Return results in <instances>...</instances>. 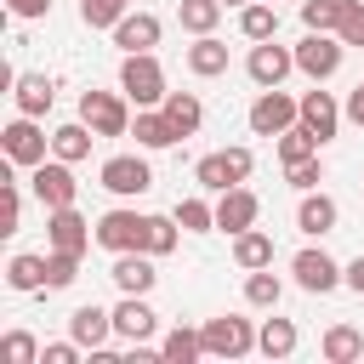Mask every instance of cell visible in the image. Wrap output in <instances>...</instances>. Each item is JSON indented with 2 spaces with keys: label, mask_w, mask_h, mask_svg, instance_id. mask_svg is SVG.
Listing matches in <instances>:
<instances>
[{
  "label": "cell",
  "mask_w": 364,
  "mask_h": 364,
  "mask_svg": "<svg viewBox=\"0 0 364 364\" xmlns=\"http://www.w3.org/2000/svg\"><path fill=\"white\" fill-rule=\"evenodd\" d=\"M119 91L136 102V108H159L165 102V68L154 51H125L119 63Z\"/></svg>",
  "instance_id": "1"
},
{
  "label": "cell",
  "mask_w": 364,
  "mask_h": 364,
  "mask_svg": "<svg viewBox=\"0 0 364 364\" xmlns=\"http://www.w3.org/2000/svg\"><path fill=\"white\" fill-rule=\"evenodd\" d=\"M245 119H250L256 136H279V131H290V125L301 119V97H290L284 85H262Z\"/></svg>",
  "instance_id": "2"
},
{
  "label": "cell",
  "mask_w": 364,
  "mask_h": 364,
  "mask_svg": "<svg viewBox=\"0 0 364 364\" xmlns=\"http://www.w3.org/2000/svg\"><path fill=\"white\" fill-rule=\"evenodd\" d=\"M80 119L97 136H125L131 131V97L125 91H80Z\"/></svg>",
  "instance_id": "3"
},
{
  "label": "cell",
  "mask_w": 364,
  "mask_h": 364,
  "mask_svg": "<svg viewBox=\"0 0 364 364\" xmlns=\"http://www.w3.org/2000/svg\"><path fill=\"white\" fill-rule=\"evenodd\" d=\"M199 336H205V353H210V358H245V353H256V324L239 318V313L205 318Z\"/></svg>",
  "instance_id": "4"
},
{
  "label": "cell",
  "mask_w": 364,
  "mask_h": 364,
  "mask_svg": "<svg viewBox=\"0 0 364 364\" xmlns=\"http://www.w3.org/2000/svg\"><path fill=\"white\" fill-rule=\"evenodd\" d=\"M97 245L108 256L119 250H148V216L142 210H102L97 216Z\"/></svg>",
  "instance_id": "5"
},
{
  "label": "cell",
  "mask_w": 364,
  "mask_h": 364,
  "mask_svg": "<svg viewBox=\"0 0 364 364\" xmlns=\"http://www.w3.org/2000/svg\"><path fill=\"white\" fill-rule=\"evenodd\" d=\"M341 57H347V40H341V34H318V28H307V40L296 46V68H301L307 80H318V85L341 68Z\"/></svg>",
  "instance_id": "6"
},
{
  "label": "cell",
  "mask_w": 364,
  "mask_h": 364,
  "mask_svg": "<svg viewBox=\"0 0 364 364\" xmlns=\"http://www.w3.org/2000/svg\"><path fill=\"white\" fill-rule=\"evenodd\" d=\"M0 148H6V159L11 165H40V159H51V136L40 131V119H28V114H17L6 131H0Z\"/></svg>",
  "instance_id": "7"
},
{
  "label": "cell",
  "mask_w": 364,
  "mask_h": 364,
  "mask_svg": "<svg viewBox=\"0 0 364 364\" xmlns=\"http://www.w3.org/2000/svg\"><path fill=\"white\" fill-rule=\"evenodd\" d=\"M28 188H34V199L46 205V210H57V205H74V193H80V182H74V165L68 159H40L34 171H28Z\"/></svg>",
  "instance_id": "8"
},
{
  "label": "cell",
  "mask_w": 364,
  "mask_h": 364,
  "mask_svg": "<svg viewBox=\"0 0 364 364\" xmlns=\"http://www.w3.org/2000/svg\"><path fill=\"white\" fill-rule=\"evenodd\" d=\"M290 273H296V284L307 290V296H330L336 284H347V267L330 256V250H296V262H290Z\"/></svg>",
  "instance_id": "9"
},
{
  "label": "cell",
  "mask_w": 364,
  "mask_h": 364,
  "mask_svg": "<svg viewBox=\"0 0 364 364\" xmlns=\"http://www.w3.org/2000/svg\"><path fill=\"white\" fill-rule=\"evenodd\" d=\"M245 74H250L256 85H284V80L296 74V46H279V34H273V40H256L250 57H245Z\"/></svg>",
  "instance_id": "10"
},
{
  "label": "cell",
  "mask_w": 364,
  "mask_h": 364,
  "mask_svg": "<svg viewBox=\"0 0 364 364\" xmlns=\"http://www.w3.org/2000/svg\"><path fill=\"white\" fill-rule=\"evenodd\" d=\"M97 176H102V188H108L114 199H136V193L154 188V171H148L142 154H114V159H102Z\"/></svg>",
  "instance_id": "11"
},
{
  "label": "cell",
  "mask_w": 364,
  "mask_h": 364,
  "mask_svg": "<svg viewBox=\"0 0 364 364\" xmlns=\"http://www.w3.org/2000/svg\"><path fill=\"white\" fill-rule=\"evenodd\" d=\"M91 239H97V222H85L74 205L46 210V245H51V250H74V256H85Z\"/></svg>",
  "instance_id": "12"
},
{
  "label": "cell",
  "mask_w": 364,
  "mask_h": 364,
  "mask_svg": "<svg viewBox=\"0 0 364 364\" xmlns=\"http://www.w3.org/2000/svg\"><path fill=\"white\" fill-rule=\"evenodd\" d=\"M154 330H159V313L148 307V296H119V301H114V336H119V341L148 347Z\"/></svg>",
  "instance_id": "13"
},
{
  "label": "cell",
  "mask_w": 364,
  "mask_h": 364,
  "mask_svg": "<svg viewBox=\"0 0 364 364\" xmlns=\"http://www.w3.org/2000/svg\"><path fill=\"white\" fill-rule=\"evenodd\" d=\"M108 279H114V290H119V296H148V290L159 284V273H154V256H148V250H119V256H114V267H108Z\"/></svg>",
  "instance_id": "14"
},
{
  "label": "cell",
  "mask_w": 364,
  "mask_h": 364,
  "mask_svg": "<svg viewBox=\"0 0 364 364\" xmlns=\"http://www.w3.org/2000/svg\"><path fill=\"white\" fill-rule=\"evenodd\" d=\"M256 216H262V199L245 182L228 188V193H216V228L222 233H245V228H256Z\"/></svg>",
  "instance_id": "15"
},
{
  "label": "cell",
  "mask_w": 364,
  "mask_h": 364,
  "mask_svg": "<svg viewBox=\"0 0 364 364\" xmlns=\"http://www.w3.org/2000/svg\"><path fill=\"white\" fill-rule=\"evenodd\" d=\"M301 125H307L318 142H330V136L341 131V102H336L330 91H318V80H313V91H301Z\"/></svg>",
  "instance_id": "16"
},
{
  "label": "cell",
  "mask_w": 364,
  "mask_h": 364,
  "mask_svg": "<svg viewBox=\"0 0 364 364\" xmlns=\"http://www.w3.org/2000/svg\"><path fill=\"white\" fill-rule=\"evenodd\" d=\"M131 136H136V148H148V154H165V148H176V142H182V131L171 125V114H165V108H136Z\"/></svg>",
  "instance_id": "17"
},
{
  "label": "cell",
  "mask_w": 364,
  "mask_h": 364,
  "mask_svg": "<svg viewBox=\"0 0 364 364\" xmlns=\"http://www.w3.org/2000/svg\"><path fill=\"white\" fill-rule=\"evenodd\" d=\"M336 222H341V205H336L330 193L307 188V193H301V205H296V228H301L307 239H324V233H336Z\"/></svg>",
  "instance_id": "18"
},
{
  "label": "cell",
  "mask_w": 364,
  "mask_h": 364,
  "mask_svg": "<svg viewBox=\"0 0 364 364\" xmlns=\"http://www.w3.org/2000/svg\"><path fill=\"white\" fill-rule=\"evenodd\" d=\"M68 336L80 341V347H108V336H114V307H97V301H85V307H74L68 313Z\"/></svg>",
  "instance_id": "19"
},
{
  "label": "cell",
  "mask_w": 364,
  "mask_h": 364,
  "mask_svg": "<svg viewBox=\"0 0 364 364\" xmlns=\"http://www.w3.org/2000/svg\"><path fill=\"white\" fill-rule=\"evenodd\" d=\"M114 46L119 51H154L159 46V17L154 11H125L114 23Z\"/></svg>",
  "instance_id": "20"
},
{
  "label": "cell",
  "mask_w": 364,
  "mask_h": 364,
  "mask_svg": "<svg viewBox=\"0 0 364 364\" xmlns=\"http://www.w3.org/2000/svg\"><path fill=\"white\" fill-rule=\"evenodd\" d=\"M296 341H301V336H296V318H262V324H256V353H262V358H290Z\"/></svg>",
  "instance_id": "21"
},
{
  "label": "cell",
  "mask_w": 364,
  "mask_h": 364,
  "mask_svg": "<svg viewBox=\"0 0 364 364\" xmlns=\"http://www.w3.org/2000/svg\"><path fill=\"white\" fill-rule=\"evenodd\" d=\"M188 68H193L199 80L228 74V46H222L216 34H193V46H188Z\"/></svg>",
  "instance_id": "22"
},
{
  "label": "cell",
  "mask_w": 364,
  "mask_h": 364,
  "mask_svg": "<svg viewBox=\"0 0 364 364\" xmlns=\"http://www.w3.org/2000/svg\"><path fill=\"white\" fill-rule=\"evenodd\" d=\"M233 262H239L245 273H256V267H273V233H262V228H245V233H233Z\"/></svg>",
  "instance_id": "23"
},
{
  "label": "cell",
  "mask_w": 364,
  "mask_h": 364,
  "mask_svg": "<svg viewBox=\"0 0 364 364\" xmlns=\"http://www.w3.org/2000/svg\"><path fill=\"white\" fill-rule=\"evenodd\" d=\"M239 34L256 46V40H273L279 34V6L273 0H250V6H239Z\"/></svg>",
  "instance_id": "24"
},
{
  "label": "cell",
  "mask_w": 364,
  "mask_h": 364,
  "mask_svg": "<svg viewBox=\"0 0 364 364\" xmlns=\"http://www.w3.org/2000/svg\"><path fill=\"white\" fill-rule=\"evenodd\" d=\"M11 97H17V114H28V119L51 114V80H46V74H17Z\"/></svg>",
  "instance_id": "25"
},
{
  "label": "cell",
  "mask_w": 364,
  "mask_h": 364,
  "mask_svg": "<svg viewBox=\"0 0 364 364\" xmlns=\"http://www.w3.org/2000/svg\"><path fill=\"white\" fill-rule=\"evenodd\" d=\"M91 142H97V131H91L85 119H74V125H57V131H51V154H57V159H68V165H80V159L91 154Z\"/></svg>",
  "instance_id": "26"
},
{
  "label": "cell",
  "mask_w": 364,
  "mask_h": 364,
  "mask_svg": "<svg viewBox=\"0 0 364 364\" xmlns=\"http://www.w3.org/2000/svg\"><path fill=\"white\" fill-rule=\"evenodd\" d=\"M6 284H11L17 296H28V290H46V256H34V250H17V256L6 262Z\"/></svg>",
  "instance_id": "27"
},
{
  "label": "cell",
  "mask_w": 364,
  "mask_h": 364,
  "mask_svg": "<svg viewBox=\"0 0 364 364\" xmlns=\"http://www.w3.org/2000/svg\"><path fill=\"white\" fill-rule=\"evenodd\" d=\"M165 114H171V125L182 131V136H193L199 125H205V102L193 97V91H165V102H159Z\"/></svg>",
  "instance_id": "28"
},
{
  "label": "cell",
  "mask_w": 364,
  "mask_h": 364,
  "mask_svg": "<svg viewBox=\"0 0 364 364\" xmlns=\"http://www.w3.org/2000/svg\"><path fill=\"white\" fill-rule=\"evenodd\" d=\"M318 353H324L330 364H353V358H364V336H358L353 324H330L324 341H318Z\"/></svg>",
  "instance_id": "29"
},
{
  "label": "cell",
  "mask_w": 364,
  "mask_h": 364,
  "mask_svg": "<svg viewBox=\"0 0 364 364\" xmlns=\"http://www.w3.org/2000/svg\"><path fill=\"white\" fill-rule=\"evenodd\" d=\"M222 0H176V23L188 28V34H216V23H222Z\"/></svg>",
  "instance_id": "30"
},
{
  "label": "cell",
  "mask_w": 364,
  "mask_h": 364,
  "mask_svg": "<svg viewBox=\"0 0 364 364\" xmlns=\"http://www.w3.org/2000/svg\"><path fill=\"white\" fill-rule=\"evenodd\" d=\"M159 358H171V364H193V358H205V336H199V330H188V324L165 330V341H159Z\"/></svg>",
  "instance_id": "31"
},
{
  "label": "cell",
  "mask_w": 364,
  "mask_h": 364,
  "mask_svg": "<svg viewBox=\"0 0 364 364\" xmlns=\"http://www.w3.org/2000/svg\"><path fill=\"white\" fill-rule=\"evenodd\" d=\"M273 142H279V165H296V159H313V154L324 148V142H318V136H313V131H307L301 119H296L290 131H279Z\"/></svg>",
  "instance_id": "32"
},
{
  "label": "cell",
  "mask_w": 364,
  "mask_h": 364,
  "mask_svg": "<svg viewBox=\"0 0 364 364\" xmlns=\"http://www.w3.org/2000/svg\"><path fill=\"white\" fill-rule=\"evenodd\" d=\"M279 296H284V284H279V273H267V267H256V273H245V301H250V307H262V313H273V307H279Z\"/></svg>",
  "instance_id": "33"
},
{
  "label": "cell",
  "mask_w": 364,
  "mask_h": 364,
  "mask_svg": "<svg viewBox=\"0 0 364 364\" xmlns=\"http://www.w3.org/2000/svg\"><path fill=\"white\" fill-rule=\"evenodd\" d=\"M193 182H199L205 193H228V188H239L233 171H228V154H205V159L193 165Z\"/></svg>",
  "instance_id": "34"
},
{
  "label": "cell",
  "mask_w": 364,
  "mask_h": 364,
  "mask_svg": "<svg viewBox=\"0 0 364 364\" xmlns=\"http://www.w3.org/2000/svg\"><path fill=\"white\" fill-rule=\"evenodd\" d=\"M80 279V256L74 250H46V290H68Z\"/></svg>",
  "instance_id": "35"
},
{
  "label": "cell",
  "mask_w": 364,
  "mask_h": 364,
  "mask_svg": "<svg viewBox=\"0 0 364 364\" xmlns=\"http://www.w3.org/2000/svg\"><path fill=\"white\" fill-rule=\"evenodd\" d=\"M131 11V0H80V23L85 28H114Z\"/></svg>",
  "instance_id": "36"
},
{
  "label": "cell",
  "mask_w": 364,
  "mask_h": 364,
  "mask_svg": "<svg viewBox=\"0 0 364 364\" xmlns=\"http://www.w3.org/2000/svg\"><path fill=\"white\" fill-rule=\"evenodd\" d=\"M171 216L182 222V233H210L216 228V205H205V199H182Z\"/></svg>",
  "instance_id": "37"
},
{
  "label": "cell",
  "mask_w": 364,
  "mask_h": 364,
  "mask_svg": "<svg viewBox=\"0 0 364 364\" xmlns=\"http://www.w3.org/2000/svg\"><path fill=\"white\" fill-rule=\"evenodd\" d=\"M182 239V222L176 216H148V256H171Z\"/></svg>",
  "instance_id": "38"
},
{
  "label": "cell",
  "mask_w": 364,
  "mask_h": 364,
  "mask_svg": "<svg viewBox=\"0 0 364 364\" xmlns=\"http://www.w3.org/2000/svg\"><path fill=\"white\" fill-rule=\"evenodd\" d=\"M40 353H46V347H40L28 330H6V341H0V358H6V364H40Z\"/></svg>",
  "instance_id": "39"
},
{
  "label": "cell",
  "mask_w": 364,
  "mask_h": 364,
  "mask_svg": "<svg viewBox=\"0 0 364 364\" xmlns=\"http://www.w3.org/2000/svg\"><path fill=\"white\" fill-rule=\"evenodd\" d=\"M341 6H347V0H301V23H307V28H318V34H336Z\"/></svg>",
  "instance_id": "40"
},
{
  "label": "cell",
  "mask_w": 364,
  "mask_h": 364,
  "mask_svg": "<svg viewBox=\"0 0 364 364\" xmlns=\"http://www.w3.org/2000/svg\"><path fill=\"white\" fill-rule=\"evenodd\" d=\"M284 182H290L296 193H307V188H318V182H324V159L313 154V159H296V165H284Z\"/></svg>",
  "instance_id": "41"
},
{
  "label": "cell",
  "mask_w": 364,
  "mask_h": 364,
  "mask_svg": "<svg viewBox=\"0 0 364 364\" xmlns=\"http://www.w3.org/2000/svg\"><path fill=\"white\" fill-rule=\"evenodd\" d=\"M17 222H23V193H17V182L6 176V182H0V233H17Z\"/></svg>",
  "instance_id": "42"
},
{
  "label": "cell",
  "mask_w": 364,
  "mask_h": 364,
  "mask_svg": "<svg viewBox=\"0 0 364 364\" xmlns=\"http://www.w3.org/2000/svg\"><path fill=\"white\" fill-rule=\"evenodd\" d=\"M336 34H341L347 46H364V0H347V6H341V23H336Z\"/></svg>",
  "instance_id": "43"
},
{
  "label": "cell",
  "mask_w": 364,
  "mask_h": 364,
  "mask_svg": "<svg viewBox=\"0 0 364 364\" xmlns=\"http://www.w3.org/2000/svg\"><path fill=\"white\" fill-rule=\"evenodd\" d=\"M222 154H228V171H233V182H245V176L256 171V154H250L245 142H233V148H222Z\"/></svg>",
  "instance_id": "44"
},
{
  "label": "cell",
  "mask_w": 364,
  "mask_h": 364,
  "mask_svg": "<svg viewBox=\"0 0 364 364\" xmlns=\"http://www.w3.org/2000/svg\"><path fill=\"white\" fill-rule=\"evenodd\" d=\"M74 358H80V341H74V336H68V341H51V347L40 353V364H74Z\"/></svg>",
  "instance_id": "45"
},
{
  "label": "cell",
  "mask_w": 364,
  "mask_h": 364,
  "mask_svg": "<svg viewBox=\"0 0 364 364\" xmlns=\"http://www.w3.org/2000/svg\"><path fill=\"white\" fill-rule=\"evenodd\" d=\"M6 11H11V17H23V23H40V17L51 11V0H6Z\"/></svg>",
  "instance_id": "46"
},
{
  "label": "cell",
  "mask_w": 364,
  "mask_h": 364,
  "mask_svg": "<svg viewBox=\"0 0 364 364\" xmlns=\"http://www.w3.org/2000/svg\"><path fill=\"white\" fill-rule=\"evenodd\" d=\"M341 114H347V119H353V125L364 131V80H358V85L347 91V108H341Z\"/></svg>",
  "instance_id": "47"
},
{
  "label": "cell",
  "mask_w": 364,
  "mask_h": 364,
  "mask_svg": "<svg viewBox=\"0 0 364 364\" xmlns=\"http://www.w3.org/2000/svg\"><path fill=\"white\" fill-rule=\"evenodd\" d=\"M347 290H358V296H364V256H353V262H347Z\"/></svg>",
  "instance_id": "48"
},
{
  "label": "cell",
  "mask_w": 364,
  "mask_h": 364,
  "mask_svg": "<svg viewBox=\"0 0 364 364\" xmlns=\"http://www.w3.org/2000/svg\"><path fill=\"white\" fill-rule=\"evenodd\" d=\"M222 6H250V0H222Z\"/></svg>",
  "instance_id": "49"
}]
</instances>
